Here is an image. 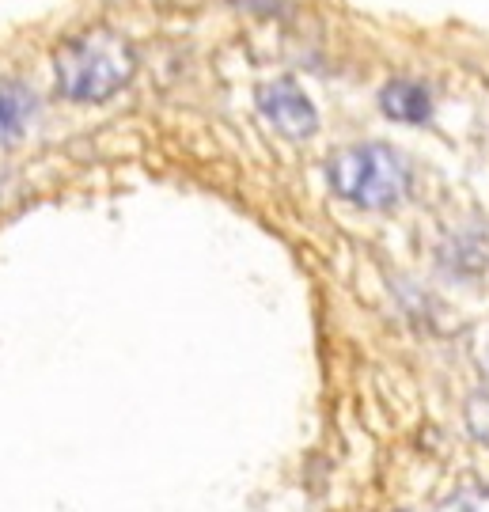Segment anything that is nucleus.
<instances>
[{"label": "nucleus", "mask_w": 489, "mask_h": 512, "mask_svg": "<svg viewBox=\"0 0 489 512\" xmlns=\"http://www.w3.org/2000/svg\"><path fill=\"white\" fill-rule=\"evenodd\" d=\"M326 179L342 202L357 205V209H387V205H399L406 198L410 164L391 145L364 141V145H349L342 152H334L326 164Z\"/></svg>", "instance_id": "f03ea898"}, {"label": "nucleus", "mask_w": 489, "mask_h": 512, "mask_svg": "<svg viewBox=\"0 0 489 512\" xmlns=\"http://www.w3.org/2000/svg\"><path fill=\"white\" fill-rule=\"evenodd\" d=\"M35 110H38V99L27 84H19V80H0V145L19 141V137L27 133V126H31Z\"/></svg>", "instance_id": "39448f33"}, {"label": "nucleus", "mask_w": 489, "mask_h": 512, "mask_svg": "<svg viewBox=\"0 0 489 512\" xmlns=\"http://www.w3.org/2000/svg\"><path fill=\"white\" fill-rule=\"evenodd\" d=\"M380 110L387 118H395V122L421 126V122L433 118V95L417 80H391L380 92Z\"/></svg>", "instance_id": "20e7f679"}, {"label": "nucleus", "mask_w": 489, "mask_h": 512, "mask_svg": "<svg viewBox=\"0 0 489 512\" xmlns=\"http://www.w3.org/2000/svg\"><path fill=\"white\" fill-rule=\"evenodd\" d=\"M57 88L73 103H103L126 88L137 73V57L122 35L91 27L84 35L61 42L54 57Z\"/></svg>", "instance_id": "f257e3e1"}, {"label": "nucleus", "mask_w": 489, "mask_h": 512, "mask_svg": "<svg viewBox=\"0 0 489 512\" xmlns=\"http://www.w3.org/2000/svg\"><path fill=\"white\" fill-rule=\"evenodd\" d=\"M254 103H258V114L281 137H289V141H308L311 133L319 129V110L304 95V88L292 84V80H270V84H262L254 92Z\"/></svg>", "instance_id": "7ed1b4c3"}, {"label": "nucleus", "mask_w": 489, "mask_h": 512, "mask_svg": "<svg viewBox=\"0 0 489 512\" xmlns=\"http://www.w3.org/2000/svg\"><path fill=\"white\" fill-rule=\"evenodd\" d=\"M436 512H489V486H467L448 497Z\"/></svg>", "instance_id": "423d86ee"}]
</instances>
